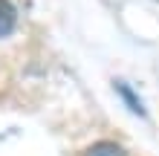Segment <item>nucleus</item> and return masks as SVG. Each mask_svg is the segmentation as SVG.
Masks as SVG:
<instances>
[{"mask_svg": "<svg viewBox=\"0 0 159 156\" xmlns=\"http://www.w3.org/2000/svg\"><path fill=\"white\" fill-rule=\"evenodd\" d=\"M84 156H127V150L116 142H96L84 150Z\"/></svg>", "mask_w": 159, "mask_h": 156, "instance_id": "f03ea898", "label": "nucleus"}, {"mask_svg": "<svg viewBox=\"0 0 159 156\" xmlns=\"http://www.w3.org/2000/svg\"><path fill=\"white\" fill-rule=\"evenodd\" d=\"M116 90L121 93V98H125V104H130V110H133L136 116H145V107L139 104V98H136V93H133V90H130V87H125L121 81H116Z\"/></svg>", "mask_w": 159, "mask_h": 156, "instance_id": "7ed1b4c3", "label": "nucleus"}, {"mask_svg": "<svg viewBox=\"0 0 159 156\" xmlns=\"http://www.w3.org/2000/svg\"><path fill=\"white\" fill-rule=\"evenodd\" d=\"M17 26V9L12 0H0V38H9Z\"/></svg>", "mask_w": 159, "mask_h": 156, "instance_id": "f257e3e1", "label": "nucleus"}]
</instances>
